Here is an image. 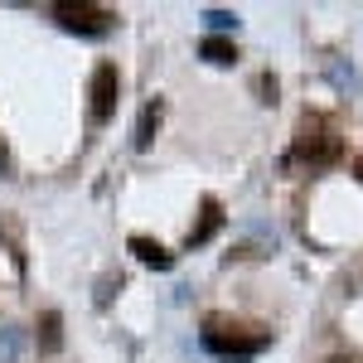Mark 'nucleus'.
Wrapping results in <instances>:
<instances>
[{"instance_id": "obj_10", "label": "nucleus", "mask_w": 363, "mask_h": 363, "mask_svg": "<svg viewBox=\"0 0 363 363\" xmlns=\"http://www.w3.org/2000/svg\"><path fill=\"white\" fill-rule=\"evenodd\" d=\"M5 165H10V155H5V140H0V169H5Z\"/></svg>"}, {"instance_id": "obj_7", "label": "nucleus", "mask_w": 363, "mask_h": 363, "mask_svg": "<svg viewBox=\"0 0 363 363\" xmlns=\"http://www.w3.org/2000/svg\"><path fill=\"white\" fill-rule=\"evenodd\" d=\"M199 54L208 58V63H233V44H228V39H218V34H208V39L199 44Z\"/></svg>"}, {"instance_id": "obj_2", "label": "nucleus", "mask_w": 363, "mask_h": 363, "mask_svg": "<svg viewBox=\"0 0 363 363\" xmlns=\"http://www.w3.org/2000/svg\"><path fill=\"white\" fill-rule=\"evenodd\" d=\"M203 344L218 349V354H252V349L267 344V335H252L247 325L223 320V315H208V320H203Z\"/></svg>"}, {"instance_id": "obj_9", "label": "nucleus", "mask_w": 363, "mask_h": 363, "mask_svg": "<svg viewBox=\"0 0 363 363\" xmlns=\"http://www.w3.org/2000/svg\"><path fill=\"white\" fill-rule=\"evenodd\" d=\"M155 126H160V102H150V107L140 112V131H136V145H150V136H155Z\"/></svg>"}, {"instance_id": "obj_5", "label": "nucleus", "mask_w": 363, "mask_h": 363, "mask_svg": "<svg viewBox=\"0 0 363 363\" xmlns=\"http://www.w3.org/2000/svg\"><path fill=\"white\" fill-rule=\"evenodd\" d=\"M131 252H136L145 267H155V272H169V267H174V257H169L160 242H150V238H131Z\"/></svg>"}, {"instance_id": "obj_4", "label": "nucleus", "mask_w": 363, "mask_h": 363, "mask_svg": "<svg viewBox=\"0 0 363 363\" xmlns=\"http://www.w3.org/2000/svg\"><path fill=\"white\" fill-rule=\"evenodd\" d=\"M116 97H121V78H116L112 63H102V68L92 73V121H112Z\"/></svg>"}, {"instance_id": "obj_12", "label": "nucleus", "mask_w": 363, "mask_h": 363, "mask_svg": "<svg viewBox=\"0 0 363 363\" xmlns=\"http://www.w3.org/2000/svg\"><path fill=\"white\" fill-rule=\"evenodd\" d=\"M359 174H363V165H359Z\"/></svg>"}, {"instance_id": "obj_1", "label": "nucleus", "mask_w": 363, "mask_h": 363, "mask_svg": "<svg viewBox=\"0 0 363 363\" xmlns=\"http://www.w3.org/2000/svg\"><path fill=\"white\" fill-rule=\"evenodd\" d=\"M296 160H310V165H335L339 155H344V140L339 131L325 121V116H301V126H296Z\"/></svg>"}, {"instance_id": "obj_6", "label": "nucleus", "mask_w": 363, "mask_h": 363, "mask_svg": "<svg viewBox=\"0 0 363 363\" xmlns=\"http://www.w3.org/2000/svg\"><path fill=\"white\" fill-rule=\"evenodd\" d=\"M218 223H223V213H218V203H213V199H203V223H199L194 233H189V242H194V247H199V242H208V238H213V228H218Z\"/></svg>"}, {"instance_id": "obj_3", "label": "nucleus", "mask_w": 363, "mask_h": 363, "mask_svg": "<svg viewBox=\"0 0 363 363\" xmlns=\"http://www.w3.org/2000/svg\"><path fill=\"white\" fill-rule=\"evenodd\" d=\"M54 20L73 34H107L116 15L107 5H54Z\"/></svg>"}, {"instance_id": "obj_8", "label": "nucleus", "mask_w": 363, "mask_h": 363, "mask_svg": "<svg viewBox=\"0 0 363 363\" xmlns=\"http://www.w3.org/2000/svg\"><path fill=\"white\" fill-rule=\"evenodd\" d=\"M39 330H44V349L54 354L58 344H63V315H58V310H49V315L39 320Z\"/></svg>"}, {"instance_id": "obj_11", "label": "nucleus", "mask_w": 363, "mask_h": 363, "mask_svg": "<svg viewBox=\"0 0 363 363\" xmlns=\"http://www.w3.org/2000/svg\"><path fill=\"white\" fill-rule=\"evenodd\" d=\"M330 363H359V359H344V354H339V359H330Z\"/></svg>"}]
</instances>
